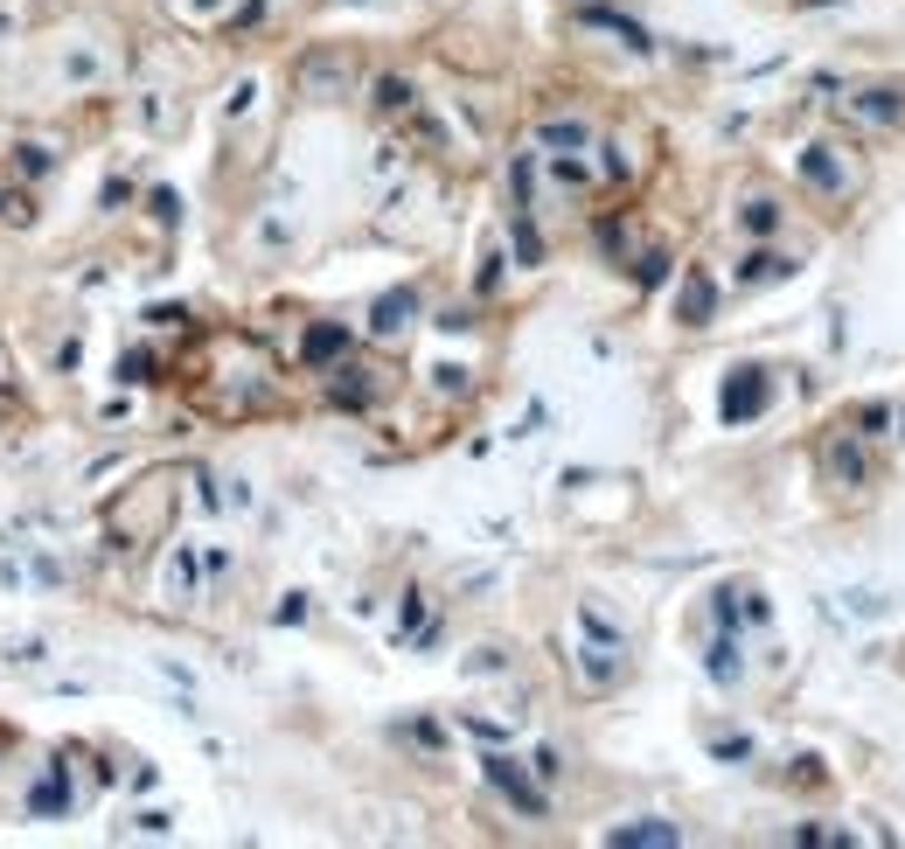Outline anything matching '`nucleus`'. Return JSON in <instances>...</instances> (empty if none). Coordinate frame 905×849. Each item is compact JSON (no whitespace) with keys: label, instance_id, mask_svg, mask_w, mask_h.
<instances>
[{"label":"nucleus","instance_id":"obj_2","mask_svg":"<svg viewBox=\"0 0 905 849\" xmlns=\"http://www.w3.org/2000/svg\"><path fill=\"white\" fill-rule=\"evenodd\" d=\"M753 404H760V383H732V391H724V418H745Z\"/></svg>","mask_w":905,"mask_h":849},{"label":"nucleus","instance_id":"obj_1","mask_svg":"<svg viewBox=\"0 0 905 849\" xmlns=\"http://www.w3.org/2000/svg\"><path fill=\"white\" fill-rule=\"evenodd\" d=\"M843 119L849 125H898L905 119V84H864L843 98Z\"/></svg>","mask_w":905,"mask_h":849},{"label":"nucleus","instance_id":"obj_3","mask_svg":"<svg viewBox=\"0 0 905 849\" xmlns=\"http://www.w3.org/2000/svg\"><path fill=\"white\" fill-rule=\"evenodd\" d=\"M822 467H829L836 481H864V467H857V453H849V446H829V459H822Z\"/></svg>","mask_w":905,"mask_h":849}]
</instances>
